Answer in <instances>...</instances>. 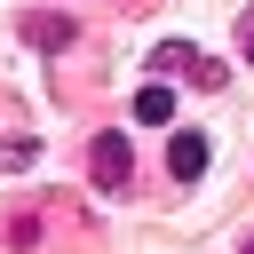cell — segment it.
<instances>
[{
    "label": "cell",
    "mask_w": 254,
    "mask_h": 254,
    "mask_svg": "<svg viewBox=\"0 0 254 254\" xmlns=\"http://www.w3.org/2000/svg\"><path fill=\"white\" fill-rule=\"evenodd\" d=\"M87 167H95V183H103V190H127V175H135L127 135H119V127H103V135H95V151H87Z\"/></svg>",
    "instance_id": "1"
},
{
    "label": "cell",
    "mask_w": 254,
    "mask_h": 254,
    "mask_svg": "<svg viewBox=\"0 0 254 254\" xmlns=\"http://www.w3.org/2000/svg\"><path fill=\"white\" fill-rule=\"evenodd\" d=\"M167 167H175V183H198V175H206V135H198V127L175 135V143H167Z\"/></svg>",
    "instance_id": "2"
},
{
    "label": "cell",
    "mask_w": 254,
    "mask_h": 254,
    "mask_svg": "<svg viewBox=\"0 0 254 254\" xmlns=\"http://www.w3.org/2000/svg\"><path fill=\"white\" fill-rule=\"evenodd\" d=\"M159 64H167V71H190L198 87H222V64H206L198 48H159Z\"/></svg>",
    "instance_id": "3"
},
{
    "label": "cell",
    "mask_w": 254,
    "mask_h": 254,
    "mask_svg": "<svg viewBox=\"0 0 254 254\" xmlns=\"http://www.w3.org/2000/svg\"><path fill=\"white\" fill-rule=\"evenodd\" d=\"M24 40L32 48H71V16H24Z\"/></svg>",
    "instance_id": "4"
},
{
    "label": "cell",
    "mask_w": 254,
    "mask_h": 254,
    "mask_svg": "<svg viewBox=\"0 0 254 254\" xmlns=\"http://www.w3.org/2000/svg\"><path fill=\"white\" fill-rule=\"evenodd\" d=\"M135 119H143V127H167V119H175V95H167V87H143V95H135Z\"/></svg>",
    "instance_id": "5"
},
{
    "label": "cell",
    "mask_w": 254,
    "mask_h": 254,
    "mask_svg": "<svg viewBox=\"0 0 254 254\" xmlns=\"http://www.w3.org/2000/svg\"><path fill=\"white\" fill-rule=\"evenodd\" d=\"M246 56H254V16H246Z\"/></svg>",
    "instance_id": "6"
},
{
    "label": "cell",
    "mask_w": 254,
    "mask_h": 254,
    "mask_svg": "<svg viewBox=\"0 0 254 254\" xmlns=\"http://www.w3.org/2000/svg\"><path fill=\"white\" fill-rule=\"evenodd\" d=\"M246 254H254V238H246Z\"/></svg>",
    "instance_id": "7"
}]
</instances>
